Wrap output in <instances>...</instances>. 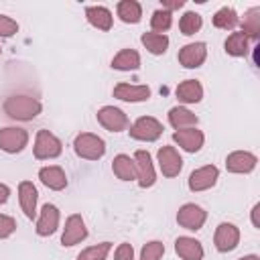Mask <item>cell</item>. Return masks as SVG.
Returning <instances> with one entry per match:
<instances>
[{"label": "cell", "mask_w": 260, "mask_h": 260, "mask_svg": "<svg viewBox=\"0 0 260 260\" xmlns=\"http://www.w3.org/2000/svg\"><path fill=\"white\" fill-rule=\"evenodd\" d=\"M175 93L181 104H199L203 100V85L197 79H185L177 85Z\"/></svg>", "instance_id": "obj_21"}, {"label": "cell", "mask_w": 260, "mask_h": 260, "mask_svg": "<svg viewBox=\"0 0 260 260\" xmlns=\"http://www.w3.org/2000/svg\"><path fill=\"white\" fill-rule=\"evenodd\" d=\"M240 24H242V32L248 39L258 41L260 39V6H252L250 10H246Z\"/></svg>", "instance_id": "obj_27"}, {"label": "cell", "mask_w": 260, "mask_h": 260, "mask_svg": "<svg viewBox=\"0 0 260 260\" xmlns=\"http://www.w3.org/2000/svg\"><path fill=\"white\" fill-rule=\"evenodd\" d=\"M87 238V228H85V221L79 213H71L67 219H65V228H63V234H61V244L65 248H71L79 242H83Z\"/></svg>", "instance_id": "obj_11"}, {"label": "cell", "mask_w": 260, "mask_h": 260, "mask_svg": "<svg viewBox=\"0 0 260 260\" xmlns=\"http://www.w3.org/2000/svg\"><path fill=\"white\" fill-rule=\"evenodd\" d=\"M160 4H162V10L173 14V10H179L185 6V0H160Z\"/></svg>", "instance_id": "obj_38"}, {"label": "cell", "mask_w": 260, "mask_h": 260, "mask_svg": "<svg viewBox=\"0 0 260 260\" xmlns=\"http://www.w3.org/2000/svg\"><path fill=\"white\" fill-rule=\"evenodd\" d=\"M14 232H16V221H14V217L0 213V240L10 238Z\"/></svg>", "instance_id": "obj_36"}, {"label": "cell", "mask_w": 260, "mask_h": 260, "mask_svg": "<svg viewBox=\"0 0 260 260\" xmlns=\"http://www.w3.org/2000/svg\"><path fill=\"white\" fill-rule=\"evenodd\" d=\"M73 150H75L77 156H81L85 160H98L106 154V142L98 134L81 132L73 140Z\"/></svg>", "instance_id": "obj_2"}, {"label": "cell", "mask_w": 260, "mask_h": 260, "mask_svg": "<svg viewBox=\"0 0 260 260\" xmlns=\"http://www.w3.org/2000/svg\"><path fill=\"white\" fill-rule=\"evenodd\" d=\"M238 260H260L256 254H248V256H242V258H238Z\"/></svg>", "instance_id": "obj_41"}, {"label": "cell", "mask_w": 260, "mask_h": 260, "mask_svg": "<svg viewBox=\"0 0 260 260\" xmlns=\"http://www.w3.org/2000/svg\"><path fill=\"white\" fill-rule=\"evenodd\" d=\"M39 179L45 187L53 189V191H63L67 187V175L59 165H49V167H41L39 169Z\"/></svg>", "instance_id": "obj_20"}, {"label": "cell", "mask_w": 260, "mask_h": 260, "mask_svg": "<svg viewBox=\"0 0 260 260\" xmlns=\"http://www.w3.org/2000/svg\"><path fill=\"white\" fill-rule=\"evenodd\" d=\"M116 14L126 24H136L142 18V6L136 0H122L116 4Z\"/></svg>", "instance_id": "obj_25"}, {"label": "cell", "mask_w": 260, "mask_h": 260, "mask_svg": "<svg viewBox=\"0 0 260 260\" xmlns=\"http://www.w3.org/2000/svg\"><path fill=\"white\" fill-rule=\"evenodd\" d=\"M199 118L185 106H175L169 110V124L175 130H185V128H195Z\"/></svg>", "instance_id": "obj_22"}, {"label": "cell", "mask_w": 260, "mask_h": 260, "mask_svg": "<svg viewBox=\"0 0 260 260\" xmlns=\"http://www.w3.org/2000/svg\"><path fill=\"white\" fill-rule=\"evenodd\" d=\"M85 18L98 30H110L112 22H114V16H112L110 8H106V6H87L85 8Z\"/></svg>", "instance_id": "obj_23"}, {"label": "cell", "mask_w": 260, "mask_h": 260, "mask_svg": "<svg viewBox=\"0 0 260 260\" xmlns=\"http://www.w3.org/2000/svg\"><path fill=\"white\" fill-rule=\"evenodd\" d=\"M173 140L185 150V152H199L203 142H205V134L201 130L195 128H185V130H175L173 132Z\"/></svg>", "instance_id": "obj_16"}, {"label": "cell", "mask_w": 260, "mask_h": 260, "mask_svg": "<svg viewBox=\"0 0 260 260\" xmlns=\"http://www.w3.org/2000/svg\"><path fill=\"white\" fill-rule=\"evenodd\" d=\"M207 221V211L197 203H185L177 211V223L189 232H197Z\"/></svg>", "instance_id": "obj_5"}, {"label": "cell", "mask_w": 260, "mask_h": 260, "mask_svg": "<svg viewBox=\"0 0 260 260\" xmlns=\"http://www.w3.org/2000/svg\"><path fill=\"white\" fill-rule=\"evenodd\" d=\"M219 179V169L215 165H205V167H199L195 169L191 175H189V189L193 193H199V191H207L211 189Z\"/></svg>", "instance_id": "obj_10"}, {"label": "cell", "mask_w": 260, "mask_h": 260, "mask_svg": "<svg viewBox=\"0 0 260 260\" xmlns=\"http://www.w3.org/2000/svg\"><path fill=\"white\" fill-rule=\"evenodd\" d=\"M171 24H173V14L171 12H167L162 8H158V10L152 12V16H150V28H152V32L165 35L171 28Z\"/></svg>", "instance_id": "obj_33"}, {"label": "cell", "mask_w": 260, "mask_h": 260, "mask_svg": "<svg viewBox=\"0 0 260 260\" xmlns=\"http://www.w3.org/2000/svg\"><path fill=\"white\" fill-rule=\"evenodd\" d=\"M223 49H225V53L232 55V57H246L248 51H250V39H248L242 30H234V32L225 39Z\"/></svg>", "instance_id": "obj_24"}, {"label": "cell", "mask_w": 260, "mask_h": 260, "mask_svg": "<svg viewBox=\"0 0 260 260\" xmlns=\"http://www.w3.org/2000/svg\"><path fill=\"white\" fill-rule=\"evenodd\" d=\"M252 225H254L256 230H260V203H256V205L252 207Z\"/></svg>", "instance_id": "obj_39"}, {"label": "cell", "mask_w": 260, "mask_h": 260, "mask_svg": "<svg viewBox=\"0 0 260 260\" xmlns=\"http://www.w3.org/2000/svg\"><path fill=\"white\" fill-rule=\"evenodd\" d=\"M134 167H136V181L142 189H148L156 183V173H154V165H152V156L148 150H136L134 152Z\"/></svg>", "instance_id": "obj_7"}, {"label": "cell", "mask_w": 260, "mask_h": 260, "mask_svg": "<svg viewBox=\"0 0 260 260\" xmlns=\"http://www.w3.org/2000/svg\"><path fill=\"white\" fill-rule=\"evenodd\" d=\"M213 26L221 28V30H234L240 24V16L232 6H223L213 14Z\"/></svg>", "instance_id": "obj_30"}, {"label": "cell", "mask_w": 260, "mask_h": 260, "mask_svg": "<svg viewBox=\"0 0 260 260\" xmlns=\"http://www.w3.org/2000/svg\"><path fill=\"white\" fill-rule=\"evenodd\" d=\"M110 250H112V244L102 242V244H95V246H89V248L81 250L77 254V260H106Z\"/></svg>", "instance_id": "obj_32"}, {"label": "cell", "mask_w": 260, "mask_h": 260, "mask_svg": "<svg viewBox=\"0 0 260 260\" xmlns=\"http://www.w3.org/2000/svg\"><path fill=\"white\" fill-rule=\"evenodd\" d=\"M0 53H2V47H0Z\"/></svg>", "instance_id": "obj_42"}, {"label": "cell", "mask_w": 260, "mask_h": 260, "mask_svg": "<svg viewBox=\"0 0 260 260\" xmlns=\"http://www.w3.org/2000/svg\"><path fill=\"white\" fill-rule=\"evenodd\" d=\"M201 26H203V18H201L199 12L189 10V12H185V14L179 18V30H181L185 37H191V35L199 32Z\"/></svg>", "instance_id": "obj_31"}, {"label": "cell", "mask_w": 260, "mask_h": 260, "mask_svg": "<svg viewBox=\"0 0 260 260\" xmlns=\"http://www.w3.org/2000/svg\"><path fill=\"white\" fill-rule=\"evenodd\" d=\"M175 252L183 260H203V246L191 236H179L175 240Z\"/></svg>", "instance_id": "obj_19"}, {"label": "cell", "mask_w": 260, "mask_h": 260, "mask_svg": "<svg viewBox=\"0 0 260 260\" xmlns=\"http://www.w3.org/2000/svg\"><path fill=\"white\" fill-rule=\"evenodd\" d=\"M156 162H158L160 173H162L165 177H169V179L177 177V175L181 173V169H183V158H181L179 150H177L175 146H171V144H165V146L158 148V152H156Z\"/></svg>", "instance_id": "obj_8"}, {"label": "cell", "mask_w": 260, "mask_h": 260, "mask_svg": "<svg viewBox=\"0 0 260 260\" xmlns=\"http://www.w3.org/2000/svg\"><path fill=\"white\" fill-rule=\"evenodd\" d=\"M114 260H134V248H132V244L122 242L116 248V252H114Z\"/></svg>", "instance_id": "obj_37"}, {"label": "cell", "mask_w": 260, "mask_h": 260, "mask_svg": "<svg viewBox=\"0 0 260 260\" xmlns=\"http://www.w3.org/2000/svg\"><path fill=\"white\" fill-rule=\"evenodd\" d=\"M8 197H10V187L0 183V205H4L8 201Z\"/></svg>", "instance_id": "obj_40"}, {"label": "cell", "mask_w": 260, "mask_h": 260, "mask_svg": "<svg viewBox=\"0 0 260 260\" xmlns=\"http://www.w3.org/2000/svg\"><path fill=\"white\" fill-rule=\"evenodd\" d=\"M28 144V132L18 126H6L0 130V150L8 154L22 152Z\"/></svg>", "instance_id": "obj_6"}, {"label": "cell", "mask_w": 260, "mask_h": 260, "mask_svg": "<svg viewBox=\"0 0 260 260\" xmlns=\"http://www.w3.org/2000/svg\"><path fill=\"white\" fill-rule=\"evenodd\" d=\"M112 67L118 71H136L140 67V55L134 49H122L114 55Z\"/></svg>", "instance_id": "obj_26"}, {"label": "cell", "mask_w": 260, "mask_h": 260, "mask_svg": "<svg viewBox=\"0 0 260 260\" xmlns=\"http://www.w3.org/2000/svg\"><path fill=\"white\" fill-rule=\"evenodd\" d=\"M59 219H61V213H59L57 205H53V203H45V205L41 207L39 217H37V228H35L37 234H39L41 238L55 234L57 228H59Z\"/></svg>", "instance_id": "obj_15"}, {"label": "cell", "mask_w": 260, "mask_h": 260, "mask_svg": "<svg viewBox=\"0 0 260 260\" xmlns=\"http://www.w3.org/2000/svg\"><path fill=\"white\" fill-rule=\"evenodd\" d=\"M162 124L156 120V118H152V116H140L132 126H130V136L134 138V140H140V142H154V140H158L160 138V134H162Z\"/></svg>", "instance_id": "obj_4"}, {"label": "cell", "mask_w": 260, "mask_h": 260, "mask_svg": "<svg viewBox=\"0 0 260 260\" xmlns=\"http://www.w3.org/2000/svg\"><path fill=\"white\" fill-rule=\"evenodd\" d=\"M112 171L120 181H134L136 179L134 158H130L128 154H116L112 160Z\"/></svg>", "instance_id": "obj_28"}, {"label": "cell", "mask_w": 260, "mask_h": 260, "mask_svg": "<svg viewBox=\"0 0 260 260\" xmlns=\"http://www.w3.org/2000/svg\"><path fill=\"white\" fill-rule=\"evenodd\" d=\"M213 244H215V250L217 252H232L238 248L240 244V230L238 225L230 223V221H223L215 228V234H213Z\"/></svg>", "instance_id": "obj_12"}, {"label": "cell", "mask_w": 260, "mask_h": 260, "mask_svg": "<svg viewBox=\"0 0 260 260\" xmlns=\"http://www.w3.org/2000/svg\"><path fill=\"white\" fill-rule=\"evenodd\" d=\"M95 116H98V122L108 132H122V130H126L130 126L128 116L120 108H116V106H104V108L98 110Z\"/></svg>", "instance_id": "obj_9"}, {"label": "cell", "mask_w": 260, "mask_h": 260, "mask_svg": "<svg viewBox=\"0 0 260 260\" xmlns=\"http://www.w3.org/2000/svg\"><path fill=\"white\" fill-rule=\"evenodd\" d=\"M114 98L122 100V102H130V104L146 102L150 98V87L148 85H134V83L122 81V83L114 85Z\"/></svg>", "instance_id": "obj_17"}, {"label": "cell", "mask_w": 260, "mask_h": 260, "mask_svg": "<svg viewBox=\"0 0 260 260\" xmlns=\"http://www.w3.org/2000/svg\"><path fill=\"white\" fill-rule=\"evenodd\" d=\"M18 32V22L6 14H0V37L2 39H8L12 35Z\"/></svg>", "instance_id": "obj_35"}, {"label": "cell", "mask_w": 260, "mask_h": 260, "mask_svg": "<svg viewBox=\"0 0 260 260\" xmlns=\"http://www.w3.org/2000/svg\"><path fill=\"white\" fill-rule=\"evenodd\" d=\"M140 43L144 45V49L150 55H162L169 49V37L167 35H160V32H152V30L150 32H142Z\"/></svg>", "instance_id": "obj_29"}, {"label": "cell", "mask_w": 260, "mask_h": 260, "mask_svg": "<svg viewBox=\"0 0 260 260\" xmlns=\"http://www.w3.org/2000/svg\"><path fill=\"white\" fill-rule=\"evenodd\" d=\"M18 201L20 209L28 219L37 217V201H39V191L30 181H20L18 185Z\"/></svg>", "instance_id": "obj_18"}, {"label": "cell", "mask_w": 260, "mask_h": 260, "mask_svg": "<svg viewBox=\"0 0 260 260\" xmlns=\"http://www.w3.org/2000/svg\"><path fill=\"white\" fill-rule=\"evenodd\" d=\"M205 59H207V45L203 41L187 43L179 51V63L185 69H197V67H201L205 63Z\"/></svg>", "instance_id": "obj_13"}, {"label": "cell", "mask_w": 260, "mask_h": 260, "mask_svg": "<svg viewBox=\"0 0 260 260\" xmlns=\"http://www.w3.org/2000/svg\"><path fill=\"white\" fill-rule=\"evenodd\" d=\"M35 158L37 160H49V158H57L63 152V144L61 140L49 132V130H39L37 138H35V146H32Z\"/></svg>", "instance_id": "obj_3"}, {"label": "cell", "mask_w": 260, "mask_h": 260, "mask_svg": "<svg viewBox=\"0 0 260 260\" xmlns=\"http://www.w3.org/2000/svg\"><path fill=\"white\" fill-rule=\"evenodd\" d=\"M165 256V244L158 240L146 242L140 250V260H160Z\"/></svg>", "instance_id": "obj_34"}, {"label": "cell", "mask_w": 260, "mask_h": 260, "mask_svg": "<svg viewBox=\"0 0 260 260\" xmlns=\"http://www.w3.org/2000/svg\"><path fill=\"white\" fill-rule=\"evenodd\" d=\"M4 114L12 120H20V122H28V120H35L41 110H43V104L32 98V95H10L4 100Z\"/></svg>", "instance_id": "obj_1"}, {"label": "cell", "mask_w": 260, "mask_h": 260, "mask_svg": "<svg viewBox=\"0 0 260 260\" xmlns=\"http://www.w3.org/2000/svg\"><path fill=\"white\" fill-rule=\"evenodd\" d=\"M258 165V156L248 152V150H234L225 156V169L228 173H236V175H246L252 173Z\"/></svg>", "instance_id": "obj_14"}]
</instances>
